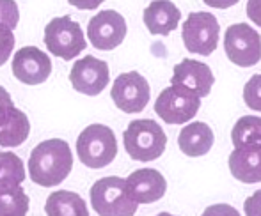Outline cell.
Masks as SVG:
<instances>
[{"mask_svg":"<svg viewBox=\"0 0 261 216\" xmlns=\"http://www.w3.org/2000/svg\"><path fill=\"white\" fill-rule=\"evenodd\" d=\"M73 168V155L69 144L61 138H52L38 144L29 158V174L39 186L52 188L64 181Z\"/></svg>","mask_w":261,"mask_h":216,"instance_id":"cell-1","label":"cell"},{"mask_svg":"<svg viewBox=\"0 0 261 216\" xmlns=\"http://www.w3.org/2000/svg\"><path fill=\"white\" fill-rule=\"evenodd\" d=\"M91 206L100 216H134L139 204L128 190L126 179L110 175L98 179L89 192Z\"/></svg>","mask_w":261,"mask_h":216,"instance_id":"cell-2","label":"cell"},{"mask_svg":"<svg viewBox=\"0 0 261 216\" xmlns=\"http://www.w3.org/2000/svg\"><path fill=\"white\" fill-rule=\"evenodd\" d=\"M124 149L135 162H153L160 158L167 145V137L160 124L151 119L132 120L123 133Z\"/></svg>","mask_w":261,"mask_h":216,"instance_id":"cell-3","label":"cell"},{"mask_svg":"<svg viewBox=\"0 0 261 216\" xmlns=\"http://www.w3.org/2000/svg\"><path fill=\"white\" fill-rule=\"evenodd\" d=\"M76 155L89 168H103L114 162L117 155V140L112 128L105 124H91L76 140Z\"/></svg>","mask_w":261,"mask_h":216,"instance_id":"cell-4","label":"cell"},{"mask_svg":"<svg viewBox=\"0 0 261 216\" xmlns=\"http://www.w3.org/2000/svg\"><path fill=\"white\" fill-rule=\"evenodd\" d=\"M45 45L55 57L71 60L86 50L87 43L75 20L69 16H59L45 27Z\"/></svg>","mask_w":261,"mask_h":216,"instance_id":"cell-5","label":"cell"},{"mask_svg":"<svg viewBox=\"0 0 261 216\" xmlns=\"http://www.w3.org/2000/svg\"><path fill=\"white\" fill-rule=\"evenodd\" d=\"M220 27L217 18L212 13H190L183 23L181 38L185 48L190 53L197 55H212L217 50L219 43Z\"/></svg>","mask_w":261,"mask_h":216,"instance_id":"cell-6","label":"cell"},{"mask_svg":"<svg viewBox=\"0 0 261 216\" xmlns=\"http://www.w3.org/2000/svg\"><path fill=\"white\" fill-rule=\"evenodd\" d=\"M224 50L233 64L240 68H251L261 58L259 34L247 23H234L226 28Z\"/></svg>","mask_w":261,"mask_h":216,"instance_id":"cell-7","label":"cell"},{"mask_svg":"<svg viewBox=\"0 0 261 216\" xmlns=\"http://www.w3.org/2000/svg\"><path fill=\"white\" fill-rule=\"evenodd\" d=\"M199 108V98L178 85H171L164 89L155 101V112L167 124L189 122V120L194 119Z\"/></svg>","mask_w":261,"mask_h":216,"instance_id":"cell-8","label":"cell"},{"mask_svg":"<svg viewBox=\"0 0 261 216\" xmlns=\"http://www.w3.org/2000/svg\"><path fill=\"white\" fill-rule=\"evenodd\" d=\"M110 96L119 110L126 113H139L148 107L151 89L148 80L141 73L128 71L114 80Z\"/></svg>","mask_w":261,"mask_h":216,"instance_id":"cell-9","label":"cell"},{"mask_svg":"<svg viewBox=\"0 0 261 216\" xmlns=\"http://www.w3.org/2000/svg\"><path fill=\"white\" fill-rule=\"evenodd\" d=\"M126 30V21H124L123 14L107 9L100 11L91 18L89 25H87V38L94 48L109 52V50L117 48L124 41Z\"/></svg>","mask_w":261,"mask_h":216,"instance_id":"cell-10","label":"cell"},{"mask_svg":"<svg viewBox=\"0 0 261 216\" xmlns=\"http://www.w3.org/2000/svg\"><path fill=\"white\" fill-rule=\"evenodd\" d=\"M109 64L93 55L76 60L69 71V82L73 89L86 96H98L103 92V89L109 85Z\"/></svg>","mask_w":261,"mask_h":216,"instance_id":"cell-11","label":"cell"},{"mask_svg":"<svg viewBox=\"0 0 261 216\" xmlns=\"http://www.w3.org/2000/svg\"><path fill=\"white\" fill-rule=\"evenodd\" d=\"M52 73V60L36 46H23L13 57V75L27 85L46 82Z\"/></svg>","mask_w":261,"mask_h":216,"instance_id":"cell-12","label":"cell"},{"mask_svg":"<svg viewBox=\"0 0 261 216\" xmlns=\"http://www.w3.org/2000/svg\"><path fill=\"white\" fill-rule=\"evenodd\" d=\"M213 82H215V78H213L210 66L204 64V62L194 60V58H183L179 64H176L171 78L172 85H178L190 90L199 100L208 96Z\"/></svg>","mask_w":261,"mask_h":216,"instance_id":"cell-13","label":"cell"},{"mask_svg":"<svg viewBox=\"0 0 261 216\" xmlns=\"http://www.w3.org/2000/svg\"><path fill=\"white\" fill-rule=\"evenodd\" d=\"M126 184L137 204H153L167 192V181L155 168H141L132 172Z\"/></svg>","mask_w":261,"mask_h":216,"instance_id":"cell-14","label":"cell"},{"mask_svg":"<svg viewBox=\"0 0 261 216\" xmlns=\"http://www.w3.org/2000/svg\"><path fill=\"white\" fill-rule=\"evenodd\" d=\"M31 122L29 117L16 107H7L0 112V145L18 147L29 138Z\"/></svg>","mask_w":261,"mask_h":216,"instance_id":"cell-15","label":"cell"},{"mask_svg":"<svg viewBox=\"0 0 261 216\" xmlns=\"http://www.w3.org/2000/svg\"><path fill=\"white\" fill-rule=\"evenodd\" d=\"M229 170L234 179L254 184L261 181V145L234 149L229 155Z\"/></svg>","mask_w":261,"mask_h":216,"instance_id":"cell-16","label":"cell"},{"mask_svg":"<svg viewBox=\"0 0 261 216\" xmlns=\"http://www.w3.org/2000/svg\"><path fill=\"white\" fill-rule=\"evenodd\" d=\"M179 20H181L179 9L167 0L151 2L144 9V23L151 34L167 36L169 32L178 28Z\"/></svg>","mask_w":261,"mask_h":216,"instance_id":"cell-17","label":"cell"},{"mask_svg":"<svg viewBox=\"0 0 261 216\" xmlns=\"http://www.w3.org/2000/svg\"><path fill=\"white\" fill-rule=\"evenodd\" d=\"M213 131L206 122H190L179 131L178 145L183 151V155L190 158L204 156L213 145Z\"/></svg>","mask_w":261,"mask_h":216,"instance_id":"cell-18","label":"cell"},{"mask_svg":"<svg viewBox=\"0 0 261 216\" xmlns=\"http://www.w3.org/2000/svg\"><path fill=\"white\" fill-rule=\"evenodd\" d=\"M46 216H89L86 200L75 192L59 190L48 195L45 204Z\"/></svg>","mask_w":261,"mask_h":216,"instance_id":"cell-19","label":"cell"},{"mask_svg":"<svg viewBox=\"0 0 261 216\" xmlns=\"http://www.w3.org/2000/svg\"><path fill=\"white\" fill-rule=\"evenodd\" d=\"M234 149L256 147L261 145V119L254 115L240 117L231 131Z\"/></svg>","mask_w":261,"mask_h":216,"instance_id":"cell-20","label":"cell"},{"mask_svg":"<svg viewBox=\"0 0 261 216\" xmlns=\"http://www.w3.org/2000/svg\"><path fill=\"white\" fill-rule=\"evenodd\" d=\"M29 197L20 184H0V216H27Z\"/></svg>","mask_w":261,"mask_h":216,"instance_id":"cell-21","label":"cell"},{"mask_svg":"<svg viewBox=\"0 0 261 216\" xmlns=\"http://www.w3.org/2000/svg\"><path fill=\"white\" fill-rule=\"evenodd\" d=\"M25 181L23 162L14 152H0V184H21Z\"/></svg>","mask_w":261,"mask_h":216,"instance_id":"cell-22","label":"cell"},{"mask_svg":"<svg viewBox=\"0 0 261 216\" xmlns=\"http://www.w3.org/2000/svg\"><path fill=\"white\" fill-rule=\"evenodd\" d=\"M20 21V11L18 4L13 0H0V25L13 30Z\"/></svg>","mask_w":261,"mask_h":216,"instance_id":"cell-23","label":"cell"},{"mask_svg":"<svg viewBox=\"0 0 261 216\" xmlns=\"http://www.w3.org/2000/svg\"><path fill=\"white\" fill-rule=\"evenodd\" d=\"M14 48V34L7 27L0 25V66H4L9 60Z\"/></svg>","mask_w":261,"mask_h":216,"instance_id":"cell-24","label":"cell"},{"mask_svg":"<svg viewBox=\"0 0 261 216\" xmlns=\"http://www.w3.org/2000/svg\"><path fill=\"white\" fill-rule=\"evenodd\" d=\"M245 103L249 105L252 110H259L261 105H259V75L252 76L251 82L245 85Z\"/></svg>","mask_w":261,"mask_h":216,"instance_id":"cell-25","label":"cell"},{"mask_svg":"<svg viewBox=\"0 0 261 216\" xmlns=\"http://www.w3.org/2000/svg\"><path fill=\"white\" fill-rule=\"evenodd\" d=\"M201 216H240V213L229 204H213V206L206 207Z\"/></svg>","mask_w":261,"mask_h":216,"instance_id":"cell-26","label":"cell"},{"mask_svg":"<svg viewBox=\"0 0 261 216\" xmlns=\"http://www.w3.org/2000/svg\"><path fill=\"white\" fill-rule=\"evenodd\" d=\"M7 107H13V100H11L9 92H7L4 87H0V112Z\"/></svg>","mask_w":261,"mask_h":216,"instance_id":"cell-27","label":"cell"},{"mask_svg":"<svg viewBox=\"0 0 261 216\" xmlns=\"http://www.w3.org/2000/svg\"><path fill=\"white\" fill-rule=\"evenodd\" d=\"M156 216H174V214H171V213H158Z\"/></svg>","mask_w":261,"mask_h":216,"instance_id":"cell-28","label":"cell"}]
</instances>
